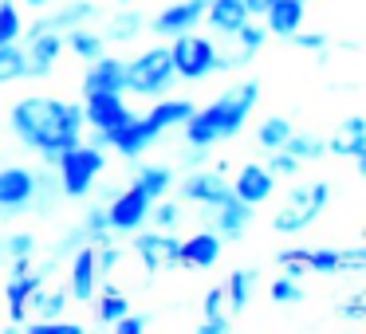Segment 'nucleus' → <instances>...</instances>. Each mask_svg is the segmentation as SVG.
I'll return each mask as SVG.
<instances>
[{"label":"nucleus","instance_id":"7c9ffc66","mask_svg":"<svg viewBox=\"0 0 366 334\" xmlns=\"http://www.w3.org/2000/svg\"><path fill=\"white\" fill-rule=\"evenodd\" d=\"M28 75V64H24V48L16 44H0V83H20Z\"/></svg>","mask_w":366,"mask_h":334},{"label":"nucleus","instance_id":"864d4df0","mask_svg":"<svg viewBox=\"0 0 366 334\" xmlns=\"http://www.w3.org/2000/svg\"><path fill=\"white\" fill-rule=\"evenodd\" d=\"M303 4H307V0H303Z\"/></svg>","mask_w":366,"mask_h":334},{"label":"nucleus","instance_id":"9d476101","mask_svg":"<svg viewBox=\"0 0 366 334\" xmlns=\"http://www.w3.org/2000/svg\"><path fill=\"white\" fill-rule=\"evenodd\" d=\"M130 114L134 111L127 106V91H95V95H83V126H91L95 134L114 130Z\"/></svg>","mask_w":366,"mask_h":334},{"label":"nucleus","instance_id":"b1692460","mask_svg":"<svg viewBox=\"0 0 366 334\" xmlns=\"http://www.w3.org/2000/svg\"><path fill=\"white\" fill-rule=\"evenodd\" d=\"M256 283H260V271L256 268H237V271H229V279H224V307L229 310H244L248 303H252V291H256Z\"/></svg>","mask_w":366,"mask_h":334},{"label":"nucleus","instance_id":"7ed1b4c3","mask_svg":"<svg viewBox=\"0 0 366 334\" xmlns=\"http://www.w3.org/2000/svg\"><path fill=\"white\" fill-rule=\"evenodd\" d=\"M56 169H59V189L79 201V197H87V193L95 189V181L103 177L107 153H103V146H95V142H75L71 150H64L56 158Z\"/></svg>","mask_w":366,"mask_h":334},{"label":"nucleus","instance_id":"4468645a","mask_svg":"<svg viewBox=\"0 0 366 334\" xmlns=\"http://www.w3.org/2000/svg\"><path fill=\"white\" fill-rule=\"evenodd\" d=\"M232 197L244 201V205H264V201L272 197V189H276V177H272L268 166H260V161H248V166H240V173L229 181Z\"/></svg>","mask_w":366,"mask_h":334},{"label":"nucleus","instance_id":"2f4dec72","mask_svg":"<svg viewBox=\"0 0 366 334\" xmlns=\"http://www.w3.org/2000/svg\"><path fill=\"white\" fill-rule=\"evenodd\" d=\"M280 150H287V153H292V158L303 166V161L323 158V153H327V142H319V138H311V134H295V130H292V134H287V142L280 146Z\"/></svg>","mask_w":366,"mask_h":334},{"label":"nucleus","instance_id":"1a4fd4ad","mask_svg":"<svg viewBox=\"0 0 366 334\" xmlns=\"http://www.w3.org/2000/svg\"><path fill=\"white\" fill-rule=\"evenodd\" d=\"M150 205H154V201L146 197L142 189L127 185L122 193H114L111 205H103V213H107V228H111V232H138L146 221H150Z\"/></svg>","mask_w":366,"mask_h":334},{"label":"nucleus","instance_id":"58836bf2","mask_svg":"<svg viewBox=\"0 0 366 334\" xmlns=\"http://www.w3.org/2000/svg\"><path fill=\"white\" fill-rule=\"evenodd\" d=\"M150 221L158 224V228H177V221H182V208H177V201H154L150 205Z\"/></svg>","mask_w":366,"mask_h":334},{"label":"nucleus","instance_id":"37998d69","mask_svg":"<svg viewBox=\"0 0 366 334\" xmlns=\"http://www.w3.org/2000/svg\"><path fill=\"white\" fill-rule=\"evenodd\" d=\"M201 307H205V318H209V315H224V287H221V283L209 287V291H205V303H201Z\"/></svg>","mask_w":366,"mask_h":334},{"label":"nucleus","instance_id":"72a5a7b5","mask_svg":"<svg viewBox=\"0 0 366 334\" xmlns=\"http://www.w3.org/2000/svg\"><path fill=\"white\" fill-rule=\"evenodd\" d=\"M24 36V16L12 0H0V44H16Z\"/></svg>","mask_w":366,"mask_h":334},{"label":"nucleus","instance_id":"6ab92c4d","mask_svg":"<svg viewBox=\"0 0 366 334\" xmlns=\"http://www.w3.org/2000/svg\"><path fill=\"white\" fill-rule=\"evenodd\" d=\"M122 67L127 59L119 56H99L87 64V75H83V95H95V91H127V79H122Z\"/></svg>","mask_w":366,"mask_h":334},{"label":"nucleus","instance_id":"f3484780","mask_svg":"<svg viewBox=\"0 0 366 334\" xmlns=\"http://www.w3.org/2000/svg\"><path fill=\"white\" fill-rule=\"evenodd\" d=\"M221 252H224V240L217 236L213 228H209V232H193L189 240L177 244V263H182V268L205 271V268H213V263L221 260Z\"/></svg>","mask_w":366,"mask_h":334},{"label":"nucleus","instance_id":"79ce46f5","mask_svg":"<svg viewBox=\"0 0 366 334\" xmlns=\"http://www.w3.org/2000/svg\"><path fill=\"white\" fill-rule=\"evenodd\" d=\"M268 169H272V177H295V173H300V161H295L287 150H272Z\"/></svg>","mask_w":366,"mask_h":334},{"label":"nucleus","instance_id":"e433bc0d","mask_svg":"<svg viewBox=\"0 0 366 334\" xmlns=\"http://www.w3.org/2000/svg\"><path fill=\"white\" fill-rule=\"evenodd\" d=\"M79 236L87 240V244H103V240H111V228H107V213L103 208H91L87 221H83Z\"/></svg>","mask_w":366,"mask_h":334},{"label":"nucleus","instance_id":"bb28decb","mask_svg":"<svg viewBox=\"0 0 366 334\" xmlns=\"http://www.w3.org/2000/svg\"><path fill=\"white\" fill-rule=\"evenodd\" d=\"M64 48H71L79 59H87V64H91V59H99L107 51V40L99 32H91V28L79 24V28H71V32L64 36Z\"/></svg>","mask_w":366,"mask_h":334},{"label":"nucleus","instance_id":"ea45409f","mask_svg":"<svg viewBox=\"0 0 366 334\" xmlns=\"http://www.w3.org/2000/svg\"><path fill=\"white\" fill-rule=\"evenodd\" d=\"M0 252L9 255V260H16V255H32L36 252V236L32 232H16V236L0 240Z\"/></svg>","mask_w":366,"mask_h":334},{"label":"nucleus","instance_id":"f8f14e48","mask_svg":"<svg viewBox=\"0 0 366 334\" xmlns=\"http://www.w3.org/2000/svg\"><path fill=\"white\" fill-rule=\"evenodd\" d=\"M177 244L182 240L169 236V228H154V232H134V240H130V248H134V255L146 263V271H166V268H177Z\"/></svg>","mask_w":366,"mask_h":334},{"label":"nucleus","instance_id":"0eeeda50","mask_svg":"<svg viewBox=\"0 0 366 334\" xmlns=\"http://www.w3.org/2000/svg\"><path fill=\"white\" fill-rule=\"evenodd\" d=\"M162 138V130L154 126L150 118H138V114H130L127 122H119L114 130H103V134H95V146H111V150H119L122 158H138V153H146L154 142Z\"/></svg>","mask_w":366,"mask_h":334},{"label":"nucleus","instance_id":"39448f33","mask_svg":"<svg viewBox=\"0 0 366 334\" xmlns=\"http://www.w3.org/2000/svg\"><path fill=\"white\" fill-rule=\"evenodd\" d=\"M327 201H331V185L327 181L295 185V189L287 193V205L280 208L276 221H272V228H276L280 236H300L303 228H311V224L319 221V213L327 208Z\"/></svg>","mask_w":366,"mask_h":334},{"label":"nucleus","instance_id":"ddd939ff","mask_svg":"<svg viewBox=\"0 0 366 334\" xmlns=\"http://www.w3.org/2000/svg\"><path fill=\"white\" fill-rule=\"evenodd\" d=\"M24 48V64L28 75H48L51 64L64 51V32H51V28H28V40L20 44Z\"/></svg>","mask_w":366,"mask_h":334},{"label":"nucleus","instance_id":"a18cd8bd","mask_svg":"<svg viewBox=\"0 0 366 334\" xmlns=\"http://www.w3.org/2000/svg\"><path fill=\"white\" fill-rule=\"evenodd\" d=\"M366 268V248L358 244V248H347L342 252V271H362Z\"/></svg>","mask_w":366,"mask_h":334},{"label":"nucleus","instance_id":"aec40b11","mask_svg":"<svg viewBox=\"0 0 366 334\" xmlns=\"http://www.w3.org/2000/svg\"><path fill=\"white\" fill-rule=\"evenodd\" d=\"M260 24L268 28V36L292 40V36L303 28V0H272L268 12L260 16Z\"/></svg>","mask_w":366,"mask_h":334},{"label":"nucleus","instance_id":"a211bd4d","mask_svg":"<svg viewBox=\"0 0 366 334\" xmlns=\"http://www.w3.org/2000/svg\"><path fill=\"white\" fill-rule=\"evenodd\" d=\"M201 16H205V0H182V4H169L154 16V32L174 40L182 32H193L201 24Z\"/></svg>","mask_w":366,"mask_h":334},{"label":"nucleus","instance_id":"423d86ee","mask_svg":"<svg viewBox=\"0 0 366 334\" xmlns=\"http://www.w3.org/2000/svg\"><path fill=\"white\" fill-rule=\"evenodd\" d=\"M217 44L209 36H197V32H182L169 40V64H174V75L185 83H197V79H209L217 71Z\"/></svg>","mask_w":366,"mask_h":334},{"label":"nucleus","instance_id":"cd10ccee","mask_svg":"<svg viewBox=\"0 0 366 334\" xmlns=\"http://www.w3.org/2000/svg\"><path fill=\"white\" fill-rule=\"evenodd\" d=\"M87 16H95V4H91V0H75V4H67L64 12H56V16L40 20L36 28H51V32H71V28H79Z\"/></svg>","mask_w":366,"mask_h":334},{"label":"nucleus","instance_id":"603ef678","mask_svg":"<svg viewBox=\"0 0 366 334\" xmlns=\"http://www.w3.org/2000/svg\"><path fill=\"white\" fill-rule=\"evenodd\" d=\"M28 9H48V0H24Z\"/></svg>","mask_w":366,"mask_h":334},{"label":"nucleus","instance_id":"4c0bfd02","mask_svg":"<svg viewBox=\"0 0 366 334\" xmlns=\"http://www.w3.org/2000/svg\"><path fill=\"white\" fill-rule=\"evenodd\" d=\"M300 299H303V279H292L280 271L272 279V303H300Z\"/></svg>","mask_w":366,"mask_h":334},{"label":"nucleus","instance_id":"9b49d317","mask_svg":"<svg viewBox=\"0 0 366 334\" xmlns=\"http://www.w3.org/2000/svg\"><path fill=\"white\" fill-rule=\"evenodd\" d=\"M229 166L224 161H217L213 169H197V173H189L182 181V197L185 201H193V205H205V208H217L221 201H229L232 197V189H229Z\"/></svg>","mask_w":366,"mask_h":334},{"label":"nucleus","instance_id":"49530a36","mask_svg":"<svg viewBox=\"0 0 366 334\" xmlns=\"http://www.w3.org/2000/svg\"><path fill=\"white\" fill-rule=\"evenodd\" d=\"M342 315L355 318V323H362V318H366V295H350L347 307H342Z\"/></svg>","mask_w":366,"mask_h":334},{"label":"nucleus","instance_id":"5701e85b","mask_svg":"<svg viewBox=\"0 0 366 334\" xmlns=\"http://www.w3.org/2000/svg\"><path fill=\"white\" fill-rule=\"evenodd\" d=\"M44 283L40 271H20V275L9 279V287H4V299H9V315L12 323H28V299H32V291Z\"/></svg>","mask_w":366,"mask_h":334},{"label":"nucleus","instance_id":"473e14b6","mask_svg":"<svg viewBox=\"0 0 366 334\" xmlns=\"http://www.w3.org/2000/svg\"><path fill=\"white\" fill-rule=\"evenodd\" d=\"M287 134H292V122L287 118H280V114H272V118H264L260 122V130H256V138H260V146L264 150H280V146L287 142Z\"/></svg>","mask_w":366,"mask_h":334},{"label":"nucleus","instance_id":"f704fd0d","mask_svg":"<svg viewBox=\"0 0 366 334\" xmlns=\"http://www.w3.org/2000/svg\"><path fill=\"white\" fill-rule=\"evenodd\" d=\"M138 32H142V16H138V12H122V16H114L111 24H107L103 40H114V44H127V40H134Z\"/></svg>","mask_w":366,"mask_h":334},{"label":"nucleus","instance_id":"f257e3e1","mask_svg":"<svg viewBox=\"0 0 366 334\" xmlns=\"http://www.w3.org/2000/svg\"><path fill=\"white\" fill-rule=\"evenodd\" d=\"M9 122L12 134L48 161H56L64 150L83 142V103H67V98L28 95L12 106Z\"/></svg>","mask_w":366,"mask_h":334},{"label":"nucleus","instance_id":"4be33fe9","mask_svg":"<svg viewBox=\"0 0 366 334\" xmlns=\"http://www.w3.org/2000/svg\"><path fill=\"white\" fill-rule=\"evenodd\" d=\"M213 232L221 240H240L248 232V224H252V205H244V201H237V197H229V201H221V205L213 208Z\"/></svg>","mask_w":366,"mask_h":334},{"label":"nucleus","instance_id":"09e8293b","mask_svg":"<svg viewBox=\"0 0 366 334\" xmlns=\"http://www.w3.org/2000/svg\"><path fill=\"white\" fill-rule=\"evenodd\" d=\"M280 263H303L307 268V248H287V252H280Z\"/></svg>","mask_w":366,"mask_h":334},{"label":"nucleus","instance_id":"de8ad7c7","mask_svg":"<svg viewBox=\"0 0 366 334\" xmlns=\"http://www.w3.org/2000/svg\"><path fill=\"white\" fill-rule=\"evenodd\" d=\"M292 40L300 44V48H311V51H323V48H327V40H323V36H315V32H303V28L292 36Z\"/></svg>","mask_w":366,"mask_h":334},{"label":"nucleus","instance_id":"f03ea898","mask_svg":"<svg viewBox=\"0 0 366 334\" xmlns=\"http://www.w3.org/2000/svg\"><path fill=\"white\" fill-rule=\"evenodd\" d=\"M256 103H260V83L256 79L229 87L224 95H217L209 106H197V111L182 122L185 142L209 150V146H217L221 138H237L240 130H244V122H248V114H252Z\"/></svg>","mask_w":366,"mask_h":334},{"label":"nucleus","instance_id":"a19ab883","mask_svg":"<svg viewBox=\"0 0 366 334\" xmlns=\"http://www.w3.org/2000/svg\"><path fill=\"white\" fill-rule=\"evenodd\" d=\"M32 334H83L79 323H64V318H36Z\"/></svg>","mask_w":366,"mask_h":334},{"label":"nucleus","instance_id":"412c9836","mask_svg":"<svg viewBox=\"0 0 366 334\" xmlns=\"http://www.w3.org/2000/svg\"><path fill=\"white\" fill-rule=\"evenodd\" d=\"M201 20H205L217 36H237L240 24L252 20V16H248L244 0H205V16Z\"/></svg>","mask_w":366,"mask_h":334},{"label":"nucleus","instance_id":"393cba45","mask_svg":"<svg viewBox=\"0 0 366 334\" xmlns=\"http://www.w3.org/2000/svg\"><path fill=\"white\" fill-rule=\"evenodd\" d=\"M193 111H197V103H189V98H158L146 118H150L158 130H174V126H182Z\"/></svg>","mask_w":366,"mask_h":334},{"label":"nucleus","instance_id":"20e7f679","mask_svg":"<svg viewBox=\"0 0 366 334\" xmlns=\"http://www.w3.org/2000/svg\"><path fill=\"white\" fill-rule=\"evenodd\" d=\"M122 79H127L130 95L142 98H162L169 87H174V64H169V44H154L142 56H134L127 67H122Z\"/></svg>","mask_w":366,"mask_h":334},{"label":"nucleus","instance_id":"8fccbe9b","mask_svg":"<svg viewBox=\"0 0 366 334\" xmlns=\"http://www.w3.org/2000/svg\"><path fill=\"white\" fill-rule=\"evenodd\" d=\"M268 4H272V0H244L248 16H264V12H268Z\"/></svg>","mask_w":366,"mask_h":334},{"label":"nucleus","instance_id":"c85d7f7f","mask_svg":"<svg viewBox=\"0 0 366 334\" xmlns=\"http://www.w3.org/2000/svg\"><path fill=\"white\" fill-rule=\"evenodd\" d=\"M67 299L71 295L67 291H59V287H51V291H44V283L32 291V299H28V310H36L40 318H59L67 310Z\"/></svg>","mask_w":366,"mask_h":334},{"label":"nucleus","instance_id":"c756f323","mask_svg":"<svg viewBox=\"0 0 366 334\" xmlns=\"http://www.w3.org/2000/svg\"><path fill=\"white\" fill-rule=\"evenodd\" d=\"M127 310H130V299L119 291V287H103V291H95V315H99V323L111 326L114 318H122Z\"/></svg>","mask_w":366,"mask_h":334},{"label":"nucleus","instance_id":"a878e982","mask_svg":"<svg viewBox=\"0 0 366 334\" xmlns=\"http://www.w3.org/2000/svg\"><path fill=\"white\" fill-rule=\"evenodd\" d=\"M130 185H134V189H142L150 201H158V197H166L169 185H174V169H169V166H142Z\"/></svg>","mask_w":366,"mask_h":334},{"label":"nucleus","instance_id":"c9c22d12","mask_svg":"<svg viewBox=\"0 0 366 334\" xmlns=\"http://www.w3.org/2000/svg\"><path fill=\"white\" fill-rule=\"evenodd\" d=\"M307 271H319V275L342 271V252L339 248H307Z\"/></svg>","mask_w":366,"mask_h":334},{"label":"nucleus","instance_id":"2eb2a0df","mask_svg":"<svg viewBox=\"0 0 366 334\" xmlns=\"http://www.w3.org/2000/svg\"><path fill=\"white\" fill-rule=\"evenodd\" d=\"M99 263H95V244H83L71 255V271H67V295L75 303H91L99 291Z\"/></svg>","mask_w":366,"mask_h":334},{"label":"nucleus","instance_id":"dca6fc26","mask_svg":"<svg viewBox=\"0 0 366 334\" xmlns=\"http://www.w3.org/2000/svg\"><path fill=\"white\" fill-rule=\"evenodd\" d=\"M327 153H335V158H350L358 169H366V118L362 114L342 118V126L335 130V138L327 142Z\"/></svg>","mask_w":366,"mask_h":334},{"label":"nucleus","instance_id":"6e6552de","mask_svg":"<svg viewBox=\"0 0 366 334\" xmlns=\"http://www.w3.org/2000/svg\"><path fill=\"white\" fill-rule=\"evenodd\" d=\"M40 197V173L28 166H0V213H24Z\"/></svg>","mask_w":366,"mask_h":334},{"label":"nucleus","instance_id":"3c124183","mask_svg":"<svg viewBox=\"0 0 366 334\" xmlns=\"http://www.w3.org/2000/svg\"><path fill=\"white\" fill-rule=\"evenodd\" d=\"M280 268H284V275H292V279H303V263H280Z\"/></svg>","mask_w":366,"mask_h":334},{"label":"nucleus","instance_id":"c03bdc74","mask_svg":"<svg viewBox=\"0 0 366 334\" xmlns=\"http://www.w3.org/2000/svg\"><path fill=\"white\" fill-rule=\"evenodd\" d=\"M111 326H114V334H138V330L146 326V318H142V315H130V310H127V315L114 318Z\"/></svg>","mask_w":366,"mask_h":334}]
</instances>
